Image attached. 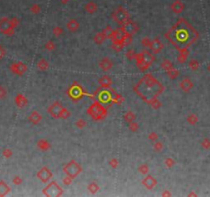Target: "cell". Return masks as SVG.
I'll return each mask as SVG.
<instances>
[{"mask_svg": "<svg viewBox=\"0 0 210 197\" xmlns=\"http://www.w3.org/2000/svg\"><path fill=\"white\" fill-rule=\"evenodd\" d=\"M6 95V91L3 87H0V98H3Z\"/></svg>", "mask_w": 210, "mask_h": 197, "instance_id": "cell-6", "label": "cell"}, {"mask_svg": "<svg viewBox=\"0 0 210 197\" xmlns=\"http://www.w3.org/2000/svg\"><path fill=\"white\" fill-rule=\"evenodd\" d=\"M115 18L116 20H118V21H120V22H123V21H125V20H127V17H128V14H127V13L125 12L124 9H122V8H119L116 12V13H115Z\"/></svg>", "mask_w": 210, "mask_h": 197, "instance_id": "cell-3", "label": "cell"}, {"mask_svg": "<svg viewBox=\"0 0 210 197\" xmlns=\"http://www.w3.org/2000/svg\"><path fill=\"white\" fill-rule=\"evenodd\" d=\"M3 54H4V50H3L2 47H0V59L3 57Z\"/></svg>", "mask_w": 210, "mask_h": 197, "instance_id": "cell-7", "label": "cell"}, {"mask_svg": "<svg viewBox=\"0 0 210 197\" xmlns=\"http://www.w3.org/2000/svg\"><path fill=\"white\" fill-rule=\"evenodd\" d=\"M124 29L127 33H133L134 31H136L138 27H136L134 24L128 23V24H126V26H124Z\"/></svg>", "mask_w": 210, "mask_h": 197, "instance_id": "cell-4", "label": "cell"}, {"mask_svg": "<svg viewBox=\"0 0 210 197\" xmlns=\"http://www.w3.org/2000/svg\"><path fill=\"white\" fill-rule=\"evenodd\" d=\"M7 192H8V187L3 182H0V195H5Z\"/></svg>", "mask_w": 210, "mask_h": 197, "instance_id": "cell-5", "label": "cell"}, {"mask_svg": "<svg viewBox=\"0 0 210 197\" xmlns=\"http://www.w3.org/2000/svg\"><path fill=\"white\" fill-rule=\"evenodd\" d=\"M195 38H196V32L189 24L182 20L179 21L169 32V39L179 49L189 46Z\"/></svg>", "mask_w": 210, "mask_h": 197, "instance_id": "cell-1", "label": "cell"}, {"mask_svg": "<svg viewBox=\"0 0 210 197\" xmlns=\"http://www.w3.org/2000/svg\"><path fill=\"white\" fill-rule=\"evenodd\" d=\"M136 92L146 101L155 99L161 92V85L153 77H143L136 85Z\"/></svg>", "mask_w": 210, "mask_h": 197, "instance_id": "cell-2", "label": "cell"}]
</instances>
